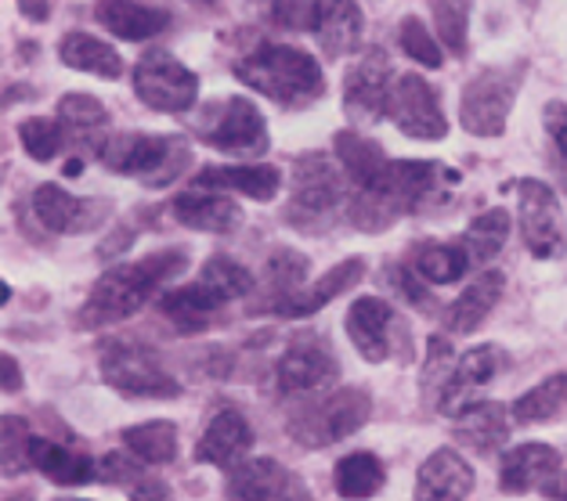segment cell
<instances>
[{
  "instance_id": "6da1fadb",
  "label": "cell",
  "mask_w": 567,
  "mask_h": 501,
  "mask_svg": "<svg viewBox=\"0 0 567 501\" xmlns=\"http://www.w3.org/2000/svg\"><path fill=\"white\" fill-rule=\"evenodd\" d=\"M185 268H188L185 249H163V253H148L142 260L120 263V268L105 271L87 292L84 307H80V328H105L127 322L152 296H159V289L174 282Z\"/></svg>"
},
{
  "instance_id": "7a4b0ae2",
  "label": "cell",
  "mask_w": 567,
  "mask_h": 501,
  "mask_svg": "<svg viewBox=\"0 0 567 501\" xmlns=\"http://www.w3.org/2000/svg\"><path fill=\"white\" fill-rule=\"evenodd\" d=\"M235 76L282 108H308L326 94L322 65L289 44H260L235 62Z\"/></svg>"
},
{
  "instance_id": "3957f363",
  "label": "cell",
  "mask_w": 567,
  "mask_h": 501,
  "mask_svg": "<svg viewBox=\"0 0 567 501\" xmlns=\"http://www.w3.org/2000/svg\"><path fill=\"white\" fill-rule=\"evenodd\" d=\"M441 180V163H416V159H391L386 174L365 191H354L351 220L362 231H383L398 217L420 210V202L434 191Z\"/></svg>"
},
{
  "instance_id": "277c9868",
  "label": "cell",
  "mask_w": 567,
  "mask_h": 501,
  "mask_svg": "<svg viewBox=\"0 0 567 501\" xmlns=\"http://www.w3.org/2000/svg\"><path fill=\"white\" fill-rule=\"evenodd\" d=\"M369 415L372 397L365 389L343 386L326 389V394H303V400H297L286 415V434L308 451L333 448V443L354 437L369 422Z\"/></svg>"
},
{
  "instance_id": "5b68a950",
  "label": "cell",
  "mask_w": 567,
  "mask_h": 501,
  "mask_svg": "<svg viewBox=\"0 0 567 501\" xmlns=\"http://www.w3.org/2000/svg\"><path fill=\"white\" fill-rule=\"evenodd\" d=\"M99 156L113 174L134 177L148 188H167L192 163V145L177 134H113Z\"/></svg>"
},
{
  "instance_id": "8992f818",
  "label": "cell",
  "mask_w": 567,
  "mask_h": 501,
  "mask_svg": "<svg viewBox=\"0 0 567 501\" xmlns=\"http://www.w3.org/2000/svg\"><path fill=\"white\" fill-rule=\"evenodd\" d=\"M102 379L123 397L137 400H174L182 383L174 379L163 357L142 340H109L102 346Z\"/></svg>"
},
{
  "instance_id": "52a82bcc",
  "label": "cell",
  "mask_w": 567,
  "mask_h": 501,
  "mask_svg": "<svg viewBox=\"0 0 567 501\" xmlns=\"http://www.w3.org/2000/svg\"><path fill=\"white\" fill-rule=\"evenodd\" d=\"M343 166L333 163L326 152H308L293 163L289 177V206L286 220L293 228H315L318 220L333 217L348 202V185H343Z\"/></svg>"
},
{
  "instance_id": "ba28073f",
  "label": "cell",
  "mask_w": 567,
  "mask_h": 501,
  "mask_svg": "<svg viewBox=\"0 0 567 501\" xmlns=\"http://www.w3.org/2000/svg\"><path fill=\"white\" fill-rule=\"evenodd\" d=\"M134 94L152 113H188L199 97V80L171 51H145L134 65Z\"/></svg>"
},
{
  "instance_id": "9c48e42d",
  "label": "cell",
  "mask_w": 567,
  "mask_h": 501,
  "mask_svg": "<svg viewBox=\"0 0 567 501\" xmlns=\"http://www.w3.org/2000/svg\"><path fill=\"white\" fill-rule=\"evenodd\" d=\"M199 137L217 152L228 156H265L268 152V123L260 108L246 97H225L220 105H210V116L199 123Z\"/></svg>"
},
{
  "instance_id": "30bf717a",
  "label": "cell",
  "mask_w": 567,
  "mask_h": 501,
  "mask_svg": "<svg viewBox=\"0 0 567 501\" xmlns=\"http://www.w3.org/2000/svg\"><path fill=\"white\" fill-rule=\"evenodd\" d=\"M517 69H481L463 87L460 119L474 137H499L517 97Z\"/></svg>"
},
{
  "instance_id": "8fae6325",
  "label": "cell",
  "mask_w": 567,
  "mask_h": 501,
  "mask_svg": "<svg viewBox=\"0 0 567 501\" xmlns=\"http://www.w3.org/2000/svg\"><path fill=\"white\" fill-rule=\"evenodd\" d=\"M340 375V361L318 332H300V336H289L282 357L275 361V389L282 397H297V394H315V389H326Z\"/></svg>"
},
{
  "instance_id": "7c38bea8",
  "label": "cell",
  "mask_w": 567,
  "mask_h": 501,
  "mask_svg": "<svg viewBox=\"0 0 567 501\" xmlns=\"http://www.w3.org/2000/svg\"><path fill=\"white\" fill-rule=\"evenodd\" d=\"M517 202H520V234L524 246L535 260H553L567 249V231H564V210L560 199L546 180H520L517 185Z\"/></svg>"
},
{
  "instance_id": "4fadbf2b",
  "label": "cell",
  "mask_w": 567,
  "mask_h": 501,
  "mask_svg": "<svg viewBox=\"0 0 567 501\" xmlns=\"http://www.w3.org/2000/svg\"><path fill=\"white\" fill-rule=\"evenodd\" d=\"M386 119L405 137H412V142H441L449 134V119L441 113L434 87L416 73H405L391 83Z\"/></svg>"
},
{
  "instance_id": "5bb4252c",
  "label": "cell",
  "mask_w": 567,
  "mask_h": 501,
  "mask_svg": "<svg viewBox=\"0 0 567 501\" xmlns=\"http://www.w3.org/2000/svg\"><path fill=\"white\" fill-rule=\"evenodd\" d=\"M228 501H315L297 472H289L275 458H243L228 469Z\"/></svg>"
},
{
  "instance_id": "9a60e30c",
  "label": "cell",
  "mask_w": 567,
  "mask_h": 501,
  "mask_svg": "<svg viewBox=\"0 0 567 501\" xmlns=\"http://www.w3.org/2000/svg\"><path fill=\"white\" fill-rule=\"evenodd\" d=\"M391 59L386 51H365L348 69L343 80V108L354 123H380L386 116V102H391Z\"/></svg>"
},
{
  "instance_id": "2e32d148",
  "label": "cell",
  "mask_w": 567,
  "mask_h": 501,
  "mask_svg": "<svg viewBox=\"0 0 567 501\" xmlns=\"http://www.w3.org/2000/svg\"><path fill=\"white\" fill-rule=\"evenodd\" d=\"M509 365V357L499 351V346H477V351H466L460 361H455V368L449 375V383L445 389H441V397H437V411H445V415H460L463 408H470L477 400L481 389H488L499 375L506 372Z\"/></svg>"
},
{
  "instance_id": "e0dca14e",
  "label": "cell",
  "mask_w": 567,
  "mask_h": 501,
  "mask_svg": "<svg viewBox=\"0 0 567 501\" xmlns=\"http://www.w3.org/2000/svg\"><path fill=\"white\" fill-rule=\"evenodd\" d=\"M33 213H37L40 225L54 234H84L94 225H102L109 206L76 199V195L62 191L59 185H40L33 191Z\"/></svg>"
},
{
  "instance_id": "ac0fdd59",
  "label": "cell",
  "mask_w": 567,
  "mask_h": 501,
  "mask_svg": "<svg viewBox=\"0 0 567 501\" xmlns=\"http://www.w3.org/2000/svg\"><path fill=\"white\" fill-rule=\"evenodd\" d=\"M343 328L354 343V351L362 354L369 365H383L391 357V328H394V307L380 296H362L351 303Z\"/></svg>"
},
{
  "instance_id": "d6986e66",
  "label": "cell",
  "mask_w": 567,
  "mask_h": 501,
  "mask_svg": "<svg viewBox=\"0 0 567 501\" xmlns=\"http://www.w3.org/2000/svg\"><path fill=\"white\" fill-rule=\"evenodd\" d=\"M560 455L549 443H517L503 455L499 469V487L506 494H528V491H546V487L560 477Z\"/></svg>"
},
{
  "instance_id": "ffe728a7",
  "label": "cell",
  "mask_w": 567,
  "mask_h": 501,
  "mask_svg": "<svg viewBox=\"0 0 567 501\" xmlns=\"http://www.w3.org/2000/svg\"><path fill=\"white\" fill-rule=\"evenodd\" d=\"M250 448H254L250 419H246L243 411L225 408V411L214 415L210 426H206V434L199 437L196 458H199L203 466L231 469V466H239L246 455H250Z\"/></svg>"
},
{
  "instance_id": "44dd1931",
  "label": "cell",
  "mask_w": 567,
  "mask_h": 501,
  "mask_svg": "<svg viewBox=\"0 0 567 501\" xmlns=\"http://www.w3.org/2000/svg\"><path fill=\"white\" fill-rule=\"evenodd\" d=\"M474 491V469L452 448H437L416 472L412 501H466Z\"/></svg>"
},
{
  "instance_id": "7402d4cb",
  "label": "cell",
  "mask_w": 567,
  "mask_h": 501,
  "mask_svg": "<svg viewBox=\"0 0 567 501\" xmlns=\"http://www.w3.org/2000/svg\"><path fill=\"white\" fill-rule=\"evenodd\" d=\"M503 292H506V274H499V271L477 274L474 282H470L460 296L449 303L445 328L452 332V336H470V332H477L484 322H488V314L499 307Z\"/></svg>"
},
{
  "instance_id": "603a6c76",
  "label": "cell",
  "mask_w": 567,
  "mask_h": 501,
  "mask_svg": "<svg viewBox=\"0 0 567 501\" xmlns=\"http://www.w3.org/2000/svg\"><path fill=\"white\" fill-rule=\"evenodd\" d=\"M362 8L354 0H318L315 11V40L329 59H343V54L358 51L362 44Z\"/></svg>"
},
{
  "instance_id": "cb8c5ba5",
  "label": "cell",
  "mask_w": 567,
  "mask_h": 501,
  "mask_svg": "<svg viewBox=\"0 0 567 501\" xmlns=\"http://www.w3.org/2000/svg\"><path fill=\"white\" fill-rule=\"evenodd\" d=\"M455 440L463 448L477 451V455H499L509 440V419H506V408L495 405V400H474L470 408H463L455 415Z\"/></svg>"
},
{
  "instance_id": "d4e9b609",
  "label": "cell",
  "mask_w": 567,
  "mask_h": 501,
  "mask_svg": "<svg viewBox=\"0 0 567 501\" xmlns=\"http://www.w3.org/2000/svg\"><path fill=\"white\" fill-rule=\"evenodd\" d=\"M174 217H177V225H185V228L217 231V234H228L243 220L239 206H235L225 191H210L196 185H192V191L174 199Z\"/></svg>"
},
{
  "instance_id": "484cf974",
  "label": "cell",
  "mask_w": 567,
  "mask_h": 501,
  "mask_svg": "<svg viewBox=\"0 0 567 501\" xmlns=\"http://www.w3.org/2000/svg\"><path fill=\"white\" fill-rule=\"evenodd\" d=\"M196 188H217L246 195L254 202H271L282 188V174L275 166H206L192 180Z\"/></svg>"
},
{
  "instance_id": "4316f807",
  "label": "cell",
  "mask_w": 567,
  "mask_h": 501,
  "mask_svg": "<svg viewBox=\"0 0 567 501\" xmlns=\"http://www.w3.org/2000/svg\"><path fill=\"white\" fill-rule=\"evenodd\" d=\"M30 466L37 472H44V477L59 487H84L99 480V466H94L91 455L73 451V448H65V443H54L44 437L30 440Z\"/></svg>"
},
{
  "instance_id": "83f0119b",
  "label": "cell",
  "mask_w": 567,
  "mask_h": 501,
  "mask_svg": "<svg viewBox=\"0 0 567 501\" xmlns=\"http://www.w3.org/2000/svg\"><path fill=\"white\" fill-rule=\"evenodd\" d=\"M94 19L120 40H148L167 30V11L145 8L137 0H99L94 4Z\"/></svg>"
},
{
  "instance_id": "f1b7e54d",
  "label": "cell",
  "mask_w": 567,
  "mask_h": 501,
  "mask_svg": "<svg viewBox=\"0 0 567 501\" xmlns=\"http://www.w3.org/2000/svg\"><path fill=\"white\" fill-rule=\"evenodd\" d=\"M265 282L268 285H265V303H260V311L282 314L289 303L308 289V260L293 253V249H275L268 257Z\"/></svg>"
},
{
  "instance_id": "f546056e",
  "label": "cell",
  "mask_w": 567,
  "mask_h": 501,
  "mask_svg": "<svg viewBox=\"0 0 567 501\" xmlns=\"http://www.w3.org/2000/svg\"><path fill=\"white\" fill-rule=\"evenodd\" d=\"M333 152H337V163L343 166V174L354 180L358 191L377 185V180L386 174V166H391V159L383 156V148L372 142V137H362L354 131H340L333 137Z\"/></svg>"
},
{
  "instance_id": "4dcf8cb0",
  "label": "cell",
  "mask_w": 567,
  "mask_h": 501,
  "mask_svg": "<svg viewBox=\"0 0 567 501\" xmlns=\"http://www.w3.org/2000/svg\"><path fill=\"white\" fill-rule=\"evenodd\" d=\"M220 307H225V303H220L203 282L171 289V292H163V300H159L163 317H167V322H174L182 332H203L206 325L214 322V314Z\"/></svg>"
},
{
  "instance_id": "1f68e13d",
  "label": "cell",
  "mask_w": 567,
  "mask_h": 501,
  "mask_svg": "<svg viewBox=\"0 0 567 501\" xmlns=\"http://www.w3.org/2000/svg\"><path fill=\"white\" fill-rule=\"evenodd\" d=\"M365 274V260L362 257H351V260H340L333 271H326L318 282H308V289L289 303V307L279 317H311L315 311H322L329 300H337L340 292H348L354 282H362Z\"/></svg>"
},
{
  "instance_id": "d6a6232c",
  "label": "cell",
  "mask_w": 567,
  "mask_h": 501,
  "mask_svg": "<svg viewBox=\"0 0 567 501\" xmlns=\"http://www.w3.org/2000/svg\"><path fill=\"white\" fill-rule=\"evenodd\" d=\"M59 59L62 65L76 69V73H91L102 80H120L123 76V59L120 51H113L105 40L91 36V33H69L59 44Z\"/></svg>"
},
{
  "instance_id": "836d02e7",
  "label": "cell",
  "mask_w": 567,
  "mask_h": 501,
  "mask_svg": "<svg viewBox=\"0 0 567 501\" xmlns=\"http://www.w3.org/2000/svg\"><path fill=\"white\" fill-rule=\"evenodd\" d=\"M59 123L69 142L76 145H91L94 152H102L105 137L102 131L109 127V113L99 97L91 94H65L59 102Z\"/></svg>"
},
{
  "instance_id": "e575fe53",
  "label": "cell",
  "mask_w": 567,
  "mask_h": 501,
  "mask_svg": "<svg viewBox=\"0 0 567 501\" xmlns=\"http://www.w3.org/2000/svg\"><path fill=\"white\" fill-rule=\"evenodd\" d=\"M333 483H337V494L343 501H369V498H377L383 491L386 466L372 451L343 455L340 462H337Z\"/></svg>"
},
{
  "instance_id": "d590c367",
  "label": "cell",
  "mask_w": 567,
  "mask_h": 501,
  "mask_svg": "<svg viewBox=\"0 0 567 501\" xmlns=\"http://www.w3.org/2000/svg\"><path fill=\"white\" fill-rule=\"evenodd\" d=\"M474 268V260L463 249V242H423L416 246V257H412V271H416L423 282L431 285H452Z\"/></svg>"
},
{
  "instance_id": "8d00e7d4",
  "label": "cell",
  "mask_w": 567,
  "mask_h": 501,
  "mask_svg": "<svg viewBox=\"0 0 567 501\" xmlns=\"http://www.w3.org/2000/svg\"><path fill=\"white\" fill-rule=\"evenodd\" d=\"M123 443L127 451L145 466H171L177 458V426L167 419H152L142 426L123 429Z\"/></svg>"
},
{
  "instance_id": "74e56055",
  "label": "cell",
  "mask_w": 567,
  "mask_h": 501,
  "mask_svg": "<svg viewBox=\"0 0 567 501\" xmlns=\"http://www.w3.org/2000/svg\"><path fill=\"white\" fill-rule=\"evenodd\" d=\"M567 411V372L549 375L538 386H532L528 394H520L514 400V419L520 426H538L549 419H560Z\"/></svg>"
},
{
  "instance_id": "f35d334b",
  "label": "cell",
  "mask_w": 567,
  "mask_h": 501,
  "mask_svg": "<svg viewBox=\"0 0 567 501\" xmlns=\"http://www.w3.org/2000/svg\"><path fill=\"white\" fill-rule=\"evenodd\" d=\"M506 239H509V213L506 210H484L481 217L470 220V228L463 234V249L474 263H488L503 253Z\"/></svg>"
},
{
  "instance_id": "ab89813d",
  "label": "cell",
  "mask_w": 567,
  "mask_h": 501,
  "mask_svg": "<svg viewBox=\"0 0 567 501\" xmlns=\"http://www.w3.org/2000/svg\"><path fill=\"white\" fill-rule=\"evenodd\" d=\"M196 282H203L206 289H210L220 303L243 300V296H250V292H254V274L246 271L243 263H235L228 257H210V260H206Z\"/></svg>"
},
{
  "instance_id": "60d3db41",
  "label": "cell",
  "mask_w": 567,
  "mask_h": 501,
  "mask_svg": "<svg viewBox=\"0 0 567 501\" xmlns=\"http://www.w3.org/2000/svg\"><path fill=\"white\" fill-rule=\"evenodd\" d=\"M19 142L25 148V156L37 159V163H51L54 156L62 152V145L69 142L62 123L59 119H44V116H33V119H22L19 123Z\"/></svg>"
},
{
  "instance_id": "b9f144b4",
  "label": "cell",
  "mask_w": 567,
  "mask_h": 501,
  "mask_svg": "<svg viewBox=\"0 0 567 501\" xmlns=\"http://www.w3.org/2000/svg\"><path fill=\"white\" fill-rule=\"evenodd\" d=\"M437 36L452 54H466L470 40V0H431Z\"/></svg>"
},
{
  "instance_id": "7bdbcfd3",
  "label": "cell",
  "mask_w": 567,
  "mask_h": 501,
  "mask_svg": "<svg viewBox=\"0 0 567 501\" xmlns=\"http://www.w3.org/2000/svg\"><path fill=\"white\" fill-rule=\"evenodd\" d=\"M452 368H455L452 343L445 336H431V343H426V361H423V394L434 408H437V397H441V389H445Z\"/></svg>"
},
{
  "instance_id": "ee69618b",
  "label": "cell",
  "mask_w": 567,
  "mask_h": 501,
  "mask_svg": "<svg viewBox=\"0 0 567 501\" xmlns=\"http://www.w3.org/2000/svg\"><path fill=\"white\" fill-rule=\"evenodd\" d=\"M398 44L401 51L409 54L412 62H420L423 69H441V62H445V54H441L437 40L431 36V30L420 22V19H401V30H398Z\"/></svg>"
},
{
  "instance_id": "f6af8a7d",
  "label": "cell",
  "mask_w": 567,
  "mask_h": 501,
  "mask_svg": "<svg viewBox=\"0 0 567 501\" xmlns=\"http://www.w3.org/2000/svg\"><path fill=\"white\" fill-rule=\"evenodd\" d=\"M30 429L16 415H4V477H16L30 466Z\"/></svg>"
},
{
  "instance_id": "bcb514c9",
  "label": "cell",
  "mask_w": 567,
  "mask_h": 501,
  "mask_svg": "<svg viewBox=\"0 0 567 501\" xmlns=\"http://www.w3.org/2000/svg\"><path fill=\"white\" fill-rule=\"evenodd\" d=\"M315 11L318 0H271V22L286 33H315Z\"/></svg>"
},
{
  "instance_id": "7dc6e473",
  "label": "cell",
  "mask_w": 567,
  "mask_h": 501,
  "mask_svg": "<svg viewBox=\"0 0 567 501\" xmlns=\"http://www.w3.org/2000/svg\"><path fill=\"white\" fill-rule=\"evenodd\" d=\"M543 123L553 137V152H557L560 170L567 174V102H549L543 113Z\"/></svg>"
},
{
  "instance_id": "c3c4849f",
  "label": "cell",
  "mask_w": 567,
  "mask_h": 501,
  "mask_svg": "<svg viewBox=\"0 0 567 501\" xmlns=\"http://www.w3.org/2000/svg\"><path fill=\"white\" fill-rule=\"evenodd\" d=\"M386 285H394L401 296H405L409 303H416V307H431V296H426V289L420 285V274L416 271L386 268Z\"/></svg>"
},
{
  "instance_id": "681fc988",
  "label": "cell",
  "mask_w": 567,
  "mask_h": 501,
  "mask_svg": "<svg viewBox=\"0 0 567 501\" xmlns=\"http://www.w3.org/2000/svg\"><path fill=\"white\" fill-rule=\"evenodd\" d=\"M99 477L109 480V483H131V480L137 483V480H145V477H142V469H137L127 455H116V451L102 458Z\"/></svg>"
},
{
  "instance_id": "f907efd6",
  "label": "cell",
  "mask_w": 567,
  "mask_h": 501,
  "mask_svg": "<svg viewBox=\"0 0 567 501\" xmlns=\"http://www.w3.org/2000/svg\"><path fill=\"white\" fill-rule=\"evenodd\" d=\"M131 501H174V494H171V487L163 483V480H137L134 487H131Z\"/></svg>"
},
{
  "instance_id": "816d5d0a",
  "label": "cell",
  "mask_w": 567,
  "mask_h": 501,
  "mask_svg": "<svg viewBox=\"0 0 567 501\" xmlns=\"http://www.w3.org/2000/svg\"><path fill=\"white\" fill-rule=\"evenodd\" d=\"M19 11L30 22H48L51 15V0H19Z\"/></svg>"
},
{
  "instance_id": "f5cc1de1",
  "label": "cell",
  "mask_w": 567,
  "mask_h": 501,
  "mask_svg": "<svg viewBox=\"0 0 567 501\" xmlns=\"http://www.w3.org/2000/svg\"><path fill=\"white\" fill-rule=\"evenodd\" d=\"M4 394H16V389H22V372H19V365H16V357L11 354H4Z\"/></svg>"
},
{
  "instance_id": "db71d44e",
  "label": "cell",
  "mask_w": 567,
  "mask_h": 501,
  "mask_svg": "<svg viewBox=\"0 0 567 501\" xmlns=\"http://www.w3.org/2000/svg\"><path fill=\"white\" fill-rule=\"evenodd\" d=\"M546 491H549L553 498H560V501H567V472H560V477H557V480H553V483L546 487Z\"/></svg>"
},
{
  "instance_id": "11a10c76",
  "label": "cell",
  "mask_w": 567,
  "mask_h": 501,
  "mask_svg": "<svg viewBox=\"0 0 567 501\" xmlns=\"http://www.w3.org/2000/svg\"><path fill=\"white\" fill-rule=\"evenodd\" d=\"M62 170H65V177H80V174H84V163H80V159H69V163L62 166Z\"/></svg>"
},
{
  "instance_id": "9f6ffc18",
  "label": "cell",
  "mask_w": 567,
  "mask_h": 501,
  "mask_svg": "<svg viewBox=\"0 0 567 501\" xmlns=\"http://www.w3.org/2000/svg\"><path fill=\"white\" fill-rule=\"evenodd\" d=\"M8 501H33V494H16V498H8Z\"/></svg>"
},
{
  "instance_id": "6f0895ef",
  "label": "cell",
  "mask_w": 567,
  "mask_h": 501,
  "mask_svg": "<svg viewBox=\"0 0 567 501\" xmlns=\"http://www.w3.org/2000/svg\"><path fill=\"white\" fill-rule=\"evenodd\" d=\"M54 501H87V498H54Z\"/></svg>"
}]
</instances>
